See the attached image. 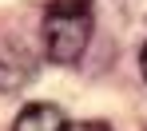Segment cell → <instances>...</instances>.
Returning a JSON list of instances; mask_svg holds the SVG:
<instances>
[{"label":"cell","instance_id":"cell-5","mask_svg":"<svg viewBox=\"0 0 147 131\" xmlns=\"http://www.w3.org/2000/svg\"><path fill=\"white\" fill-rule=\"evenodd\" d=\"M139 68H143V76H147V44H143V52H139Z\"/></svg>","mask_w":147,"mask_h":131},{"label":"cell","instance_id":"cell-4","mask_svg":"<svg viewBox=\"0 0 147 131\" xmlns=\"http://www.w3.org/2000/svg\"><path fill=\"white\" fill-rule=\"evenodd\" d=\"M68 131H111V127L99 119H84V123H68Z\"/></svg>","mask_w":147,"mask_h":131},{"label":"cell","instance_id":"cell-2","mask_svg":"<svg viewBox=\"0 0 147 131\" xmlns=\"http://www.w3.org/2000/svg\"><path fill=\"white\" fill-rule=\"evenodd\" d=\"M24 79H32V56L20 52L16 40H0V87L12 91Z\"/></svg>","mask_w":147,"mask_h":131},{"label":"cell","instance_id":"cell-1","mask_svg":"<svg viewBox=\"0 0 147 131\" xmlns=\"http://www.w3.org/2000/svg\"><path fill=\"white\" fill-rule=\"evenodd\" d=\"M92 0H48L44 20H40V36H44V56L52 64H76L88 52L92 40Z\"/></svg>","mask_w":147,"mask_h":131},{"label":"cell","instance_id":"cell-3","mask_svg":"<svg viewBox=\"0 0 147 131\" xmlns=\"http://www.w3.org/2000/svg\"><path fill=\"white\" fill-rule=\"evenodd\" d=\"M12 131H68V119L56 103H28L16 115Z\"/></svg>","mask_w":147,"mask_h":131}]
</instances>
